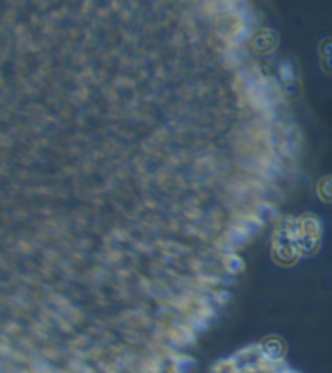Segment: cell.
<instances>
[{"label": "cell", "mask_w": 332, "mask_h": 373, "mask_svg": "<svg viewBox=\"0 0 332 373\" xmlns=\"http://www.w3.org/2000/svg\"><path fill=\"white\" fill-rule=\"evenodd\" d=\"M211 373H298L286 358L271 352V347L254 344L220 360Z\"/></svg>", "instance_id": "6da1fadb"}, {"label": "cell", "mask_w": 332, "mask_h": 373, "mask_svg": "<svg viewBox=\"0 0 332 373\" xmlns=\"http://www.w3.org/2000/svg\"><path fill=\"white\" fill-rule=\"evenodd\" d=\"M320 193L322 200L332 201V177H326L324 181H321Z\"/></svg>", "instance_id": "7a4b0ae2"}]
</instances>
